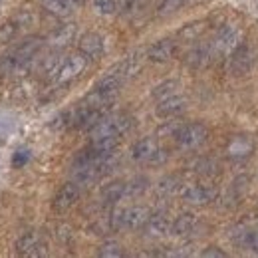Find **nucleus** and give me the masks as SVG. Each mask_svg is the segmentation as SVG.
<instances>
[{"label":"nucleus","mask_w":258,"mask_h":258,"mask_svg":"<svg viewBox=\"0 0 258 258\" xmlns=\"http://www.w3.org/2000/svg\"><path fill=\"white\" fill-rule=\"evenodd\" d=\"M42 48V40L40 38H30L24 40L4 62V70L10 74H24L30 70V66L34 64L38 52Z\"/></svg>","instance_id":"f257e3e1"},{"label":"nucleus","mask_w":258,"mask_h":258,"mask_svg":"<svg viewBox=\"0 0 258 258\" xmlns=\"http://www.w3.org/2000/svg\"><path fill=\"white\" fill-rule=\"evenodd\" d=\"M151 217L149 209L145 207H129V209H117L109 215V223L113 226V230H119V228H131V230H137V228H143L147 219Z\"/></svg>","instance_id":"f03ea898"},{"label":"nucleus","mask_w":258,"mask_h":258,"mask_svg":"<svg viewBox=\"0 0 258 258\" xmlns=\"http://www.w3.org/2000/svg\"><path fill=\"white\" fill-rule=\"evenodd\" d=\"M133 127V119L119 113V115H109L103 117L96 127L92 129V139H99V137H123L125 133H129Z\"/></svg>","instance_id":"7ed1b4c3"},{"label":"nucleus","mask_w":258,"mask_h":258,"mask_svg":"<svg viewBox=\"0 0 258 258\" xmlns=\"http://www.w3.org/2000/svg\"><path fill=\"white\" fill-rule=\"evenodd\" d=\"M175 141L183 151H193L197 147H201L207 137H209V129L203 123H185L175 131Z\"/></svg>","instance_id":"20e7f679"},{"label":"nucleus","mask_w":258,"mask_h":258,"mask_svg":"<svg viewBox=\"0 0 258 258\" xmlns=\"http://www.w3.org/2000/svg\"><path fill=\"white\" fill-rule=\"evenodd\" d=\"M131 157L141 163H153L159 165L167 159V151H163L155 137H143L131 147Z\"/></svg>","instance_id":"39448f33"},{"label":"nucleus","mask_w":258,"mask_h":258,"mask_svg":"<svg viewBox=\"0 0 258 258\" xmlns=\"http://www.w3.org/2000/svg\"><path fill=\"white\" fill-rule=\"evenodd\" d=\"M240 42H242V30H240V26L228 22L225 26H221V30L217 32L215 42L211 44V48H213V54L228 56Z\"/></svg>","instance_id":"423d86ee"},{"label":"nucleus","mask_w":258,"mask_h":258,"mask_svg":"<svg viewBox=\"0 0 258 258\" xmlns=\"http://www.w3.org/2000/svg\"><path fill=\"white\" fill-rule=\"evenodd\" d=\"M86 68H88V58H86L82 52L72 54V56H68V58H64V60L60 62V68H58L54 80H56V84H60V86L70 84V82H74L76 78H80Z\"/></svg>","instance_id":"0eeeda50"},{"label":"nucleus","mask_w":258,"mask_h":258,"mask_svg":"<svg viewBox=\"0 0 258 258\" xmlns=\"http://www.w3.org/2000/svg\"><path fill=\"white\" fill-rule=\"evenodd\" d=\"M254 64V48L250 44L240 42L232 52H230V60H228V72L232 76H244L250 72V68Z\"/></svg>","instance_id":"6e6552de"},{"label":"nucleus","mask_w":258,"mask_h":258,"mask_svg":"<svg viewBox=\"0 0 258 258\" xmlns=\"http://www.w3.org/2000/svg\"><path fill=\"white\" fill-rule=\"evenodd\" d=\"M16 254L20 256H44L46 254V244H44V238L40 232L30 230V232H24L18 240H16Z\"/></svg>","instance_id":"1a4fd4ad"},{"label":"nucleus","mask_w":258,"mask_h":258,"mask_svg":"<svg viewBox=\"0 0 258 258\" xmlns=\"http://www.w3.org/2000/svg\"><path fill=\"white\" fill-rule=\"evenodd\" d=\"M80 187H82V185L76 183V181L64 183V185L58 189L54 201H52V209H54L56 213H66L68 209H72V207L78 203V199H80Z\"/></svg>","instance_id":"9d476101"},{"label":"nucleus","mask_w":258,"mask_h":258,"mask_svg":"<svg viewBox=\"0 0 258 258\" xmlns=\"http://www.w3.org/2000/svg\"><path fill=\"white\" fill-rule=\"evenodd\" d=\"M181 197L183 201H187L189 205H211L217 199V191L209 185H185L181 189Z\"/></svg>","instance_id":"9b49d317"},{"label":"nucleus","mask_w":258,"mask_h":258,"mask_svg":"<svg viewBox=\"0 0 258 258\" xmlns=\"http://www.w3.org/2000/svg\"><path fill=\"white\" fill-rule=\"evenodd\" d=\"M175 54H177V40H175V38H163V40L155 42V44L147 50V60H151V62H155V64H165V62H169Z\"/></svg>","instance_id":"f8f14e48"},{"label":"nucleus","mask_w":258,"mask_h":258,"mask_svg":"<svg viewBox=\"0 0 258 258\" xmlns=\"http://www.w3.org/2000/svg\"><path fill=\"white\" fill-rule=\"evenodd\" d=\"M78 48H80V52H82L86 58H92V60L99 58V56L105 52L103 38L96 32L84 34V36L80 38V42H78Z\"/></svg>","instance_id":"ddd939ff"},{"label":"nucleus","mask_w":258,"mask_h":258,"mask_svg":"<svg viewBox=\"0 0 258 258\" xmlns=\"http://www.w3.org/2000/svg\"><path fill=\"white\" fill-rule=\"evenodd\" d=\"M185 107H187V99L183 96H179V94H175V96H169L165 97V99H161V101H157L155 111H157L159 117L169 119V117H175V115L183 113Z\"/></svg>","instance_id":"4468645a"},{"label":"nucleus","mask_w":258,"mask_h":258,"mask_svg":"<svg viewBox=\"0 0 258 258\" xmlns=\"http://www.w3.org/2000/svg\"><path fill=\"white\" fill-rule=\"evenodd\" d=\"M213 48L211 46H203V44H199V46H195L191 48L187 54H185V64L189 66V68H193V70H203V68H207L209 62L213 60Z\"/></svg>","instance_id":"2eb2a0df"},{"label":"nucleus","mask_w":258,"mask_h":258,"mask_svg":"<svg viewBox=\"0 0 258 258\" xmlns=\"http://www.w3.org/2000/svg\"><path fill=\"white\" fill-rule=\"evenodd\" d=\"M143 230L151 238H163L165 234L171 232V221L167 219V215H151L143 226Z\"/></svg>","instance_id":"dca6fc26"},{"label":"nucleus","mask_w":258,"mask_h":258,"mask_svg":"<svg viewBox=\"0 0 258 258\" xmlns=\"http://www.w3.org/2000/svg\"><path fill=\"white\" fill-rule=\"evenodd\" d=\"M197 225H199V221H197V217H195L193 213H181V215L171 223V232H173L175 236H187V234L195 232Z\"/></svg>","instance_id":"f3484780"},{"label":"nucleus","mask_w":258,"mask_h":258,"mask_svg":"<svg viewBox=\"0 0 258 258\" xmlns=\"http://www.w3.org/2000/svg\"><path fill=\"white\" fill-rule=\"evenodd\" d=\"M74 36H76V24H62L50 34L48 44L52 48H64L74 40Z\"/></svg>","instance_id":"a211bd4d"},{"label":"nucleus","mask_w":258,"mask_h":258,"mask_svg":"<svg viewBox=\"0 0 258 258\" xmlns=\"http://www.w3.org/2000/svg\"><path fill=\"white\" fill-rule=\"evenodd\" d=\"M228 155L234 157V159H240V157H248L252 153V141L246 137V135H236L230 139L228 147H226Z\"/></svg>","instance_id":"6ab92c4d"},{"label":"nucleus","mask_w":258,"mask_h":258,"mask_svg":"<svg viewBox=\"0 0 258 258\" xmlns=\"http://www.w3.org/2000/svg\"><path fill=\"white\" fill-rule=\"evenodd\" d=\"M123 197H127L125 181H113V183H109V185H105L101 189V201H103V205H115Z\"/></svg>","instance_id":"aec40b11"},{"label":"nucleus","mask_w":258,"mask_h":258,"mask_svg":"<svg viewBox=\"0 0 258 258\" xmlns=\"http://www.w3.org/2000/svg\"><path fill=\"white\" fill-rule=\"evenodd\" d=\"M44 10H48L50 14L58 16V18H66L74 12V8L78 6L74 0H42Z\"/></svg>","instance_id":"412c9836"},{"label":"nucleus","mask_w":258,"mask_h":258,"mask_svg":"<svg viewBox=\"0 0 258 258\" xmlns=\"http://www.w3.org/2000/svg\"><path fill=\"white\" fill-rule=\"evenodd\" d=\"M179 90H181V84H179L177 80H165V82H161L159 86L153 88L151 96H153L155 101H161V99H165V97L179 94Z\"/></svg>","instance_id":"4be33fe9"},{"label":"nucleus","mask_w":258,"mask_h":258,"mask_svg":"<svg viewBox=\"0 0 258 258\" xmlns=\"http://www.w3.org/2000/svg\"><path fill=\"white\" fill-rule=\"evenodd\" d=\"M205 28H207L205 22H191V24H185V26L179 30L177 38H179L181 42H197V40L203 36Z\"/></svg>","instance_id":"5701e85b"},{"label":"nucleus","mask_w":258,"mask_h":258,"mask_svg":"<svg viewBox=\"0 0 258 258\" xmlns=\"http://www.w3.org/2000/svg\"><path fill=\"white\" fill-rule=\"evenodd\" d=\"M97 254L101 258H119V256H123L125 252H123V246H121L117 240H105V242L99 244Z\"/></svg>","instance_id":"b1692460"},{"label":"nucleus","mask_w":258,"mask_h":258,"mask_svg":"<svg viewBox=\"0 0 258 258\" xmlns=\"http://www.w3.org/2000/svg\"><path fill=\"white\" fill-rule=\"evenodd\" d=\"M10 20H12L14 26L18 28V32H24V30H28L34 24V14L30 10H20V12H16Z\"/></svg>","instance_id":"393cba45"},{"label":"nucleus","mask_w":258,"mask_h":258,"mask_svg":"<svg viewBox=\"0 0 258 258\" xmlns=\"http://www.w3.org/2000/svg\"><path fill=\"white\" fill-rule=\"evenodd\" d=\"M187 0H161L159 6H157V14L159 16H169V14H175Z\"/></svg>","instance_id":"a878e982"},{"label":"nucleus","mask_w":258,"mask_h":258,"mask_svg":"<svg viewBox=\"0 0 258 258\" xmlns=\"http://www.w3.org/2000/svg\"><path fill=\"white\" fill-rule=\"evenodd\" d=\"M94 8L97 14L111 16L117 12V0H94Z\"/></svg>","instance_id":"bb28decb"},{"label":"nucleus","mask_w":258,"mask_h":258,"mask_svg":"<svg viewBox=\"0 0 258 258\" xmlns=\"http://www.w3.org/2000/svg\"><path fill=\"white\" fill-rule=\"evenodd\" d=\"M18 28L14 26L12 20H6L2 26H0V44H6V42H12L16 36H18Z\"/></svg>","instance_id":"cd10ccee"},{"label":"nucleus","mask_w":258,"mask_h":258,"mask_svg":"<svg viewBox=\"0 0 258 258\" xmlns=\"http://www.w3.org/2000/svg\"><path fill=\"white\" fill-rule=\"evenodd\" d=\"M195 167V173H199V175H215L217 173V163L211 161V159H199V161L193 165Z\"/></svg>","instance_id":"c85d7f7f"},{"label":"nucleus","mask_w":258,"mask_h":258,"mask_svg":"<svg viewBox=\"0 0 258 258\" xmlns=\"http://www.w3.org/2000/svg\"><path fill=\"white\" fill-rule=\"evenodd\" d=\"M147 189V181L145 179H133L125 183V191H127V197H137Z\"/></svg>","instance_id":"c756f323"},{"label":"nucleus","mask_w":258,"mask_h":258,"mask_svg":"<svg viewBox=\"0 0 258 258\" xmlns=\"http://www.w3.org/2000/svg\"><path fill=\"white\" fill-rule=\"evenodd\" d=\"M177 191V179L175 177H165L157 185V193L159 195H171Z\"/></svg>","instance_id":"7c9ffc66"},{"label":"nucleus","mask_w":258,"mask_h":258,"mask_svg":"<svg viewBox=\"0 0 258 258\" xmlns=\"http://www.w3.org/2000/svg\"><path fill=\"white\" fill-rule=\"evenodd\" d=\"M28 161H30V151L28 149H18L14 153V157H12V167L14 169H22Z\"/></svg>","instance_id":"2f4dec72"},{"label":"nucleus","mask_w":258,"mask_h":258,"mask_svg":"<svg viewBox=\"0 0 258 258\" xmlns=\"http://www.w3.org/2000/svg\"><path fill=\"white\" fill-rule=\"evenodd\" d=\"M244 248H248L250 252H254L258 256V230H248V232H246Z\"/></svg>","instance_id":"473e14b6"},{"label":"nucleus","mask_w":258,"mask_h":258,"mask_svg":"<svg viewBox=\"0 0 258 258\" xmlns=\"http://www.w3.org/2000/svg\"><path fill=\"white\" fill-rule=\"evenodd\" d=\"M201 256H205V258H226V252L225 250H221L219 246H209V248H205V250L201 252Z\"/></svg>","instance_id":"72a5a7b5"},{"label":"nucleus","mask_w":258,"mask_h":258,"mask_svg":"<svg viewBox=\"0 0 258 258\" xmlns=\"http://www.w3.org/2000/svg\"><path fill=\"white\" fill-rule=\"evenodd\" d=\"M137 2H139V0H117V10L123 12V14H129V12L135 10Z\"/></svg>","instance_id":"f704fd0d"},{"label":"nucleus","mask_w":258,"mask_h":258,"mask_svg":"<svg viewBox=\"0 0 258 258\" xmlns=\"http://www.w3.org/2000/svg\"><path fill=\"white\" fill-rule=\"evenodd\" d=\"M191 2H195V4H201V2H207V0H191Z\"/></svg>","instance_id":"c9c22d12"},{"label":"nucleus","mask_w":258,"mask_h":258,"mask_svg":"<svg viewBox=\"0 0 258 258\" xmlns=\"http://www.w3.org/2000/svg\"><path fill=\"white\" fill-rule=\"evenodd\" d=\"M74 2H76V4H82V2H86V0H74Z\"/></svg>","instance_id":"e433bc0d"},{"label":"nucleus","mask_w":258,"mask_h":258,"mask_svg":"<svg viewBox=\"0 0 258 258\" xmlns=\"http://www.w3.org/2000/svg\"><path fill=\"white\" fill-rule=\"evenodd\" d=\"M2 2H4V0H0V6H2Z\"/></svg>","instance_id":"4c0bfd02"}]
</instances>
